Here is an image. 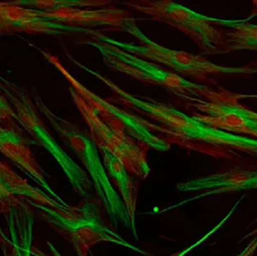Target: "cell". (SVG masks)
Returning <instances> with one entry per match:
<instances>
[{
  "instance_id": "6da1fadb",
  "label": "cell",
  "mask_w": 257,
  "mask_h": 256,
  "mask_svg": "<svg viewBox=\"0 0 257 256\" xmlns=\"http://www.w3.org/2000/svg\"><path fill=\"white\" fill-rule=\"evenodd\" d=\"M41 220L70 242L78 256H88L91 247L99 242H109L127 247L141 254L148 253L131 244L104 220L96 203L87 201L79 206L64 208L30 204Z\"/></svg>"
},
{
  "instance_id": "7a4b0ae2",
  "label": "cell",
  "mask_w": 257,
  "mask_h": 256,
  "mask_svg": "<svg viewBox=\"0 0 257 256\" xmlns=\"http://www.w3.org/2000/svg\"><path fill=\"white\" fill-rule=\"evenodd\" d=\"M128 34L138 39L139 44L125 43L109 38L104 35L94 36L100 41L119 47L121 49L137 56L154 62L160 65H166L170 71L197 80L199 82L213 83L216 86L215 77H248L257 74V60L238 66H225L214 64L202 55H196L185 51L174 50L163 47L149 40L138 27L132 28Z\"/></svg>"
},
{
  "instance_id": "3957f363",
  "label": "cell",
  "mask_w": 257,
  "mask_h": 256,
  "mask_svg": "<svg viewBox=\"0 0 257 256\" xmlns=\"http://www.w3.org/2000/svg\"><path fill=\"white\" fill-rule=\"evenodd\" d=\"M39 112L44 115L53 128L61 135L68 146L80 159L86 168L88 177L94 186L99 202L107 213L112 228L117 230L120 224L133 231L132 221L130 219L122 198L111 185L106 175L104 163L99 159L96 144L87 136L80 132L73 124L62 118L52 111L41 98H34Z\"/></svg>"
},
{
  "instance_id": "277c9868",
  "label": "cell",
  "mask_w": 257,
  "mask_h": 256,
  "mask_svg": "<svg viewBox=\"0 0 257 256\" xmlns=\"http://www.w3.org/2000/svg\"><path fill=\"white\" fill-rule=\"evenodd\" d=\"M4 97L15 112L18 123L24 127L40 145L49 152L60 166L77 195L88 199L94 187L88 173L83 170L59 145L38 114V109L24 88L2 79Z\"/></svg>"
},
{
  "instance_id": "5b68a950",
  "label": "cell",
  "mask_w": 257,
  "mask_h": 256,
  "mask_svg": "<svg viewBox=\"0 0 257 256\" xmlns=\"http://www.w3.org/2000/svg\"><path fill=\"white\" fill-rule=\"evenodd\" d=\"M83 43L99 50L105 65L111 71L125 74L147 84L164 87L173 92L178 98H205L213 90L212 86L198 84L186 79L169 69L128 53L96 37H92L83 41Z\"/></svg>"
},
{
  "instance_id": "8992f818",
  "label": "cell",
  "mask_w": 257,
  "mask_h": 256,
  "mask_svg": "<svg viewBox=\"0 0 257 256\" xmlns=\"http://www.w3.org/2000/svg\"><path fill=\"white\" fill-rule=\"evenodd\" d=\"M45 58L65 77L69 86L75 89L84 99L88 107L103 122L122 135L133 138L144 146L158 151H167L171 148V144L162 138V129L159 126H155L149 121L143 119L134 113L127 111L109 103L108 101L100 98L76 77L64 67L61 61L57 57L41 50Z\"/></svg>"
},
{
  "instance_id": "52a82bcc",
  "label": "cell",
  "mask_w": 257,
  "mask_h": 256,
  "mask_svg": "<svg viewBox=\"0 0 257 256\" xmlns=\"http://www.w3.org/2000/svg\"><path fill=\"white\" fill-rule=\"evenodd\" d=\"M18 6L37 10L40 15L57 23L87 30H124L136 26V20L125 9L107 6L109 1H13Z\"/></svg>"
},
{
  "instance_id": "ba28073f",
  "label": "cell",
  "mask_w": 257,
  "mask_h": 256,
  "mask_svg": "<svg viewBox=\"0 0 257 256\" xmlns=\"http://www.w3.org/2000/svg\"><path fill=\"white\" fill-rule=\"evenodd\" d=\"M125 5L184 33L196 43L201 55L225 54V32L218 25V18L202 15L168 0L135 1Z\"/></svg>"
},
{
  "instance_id": "9c48e42d",
  "label": "cell",
  "mask_w": 257,
  "mask_h": 256,
  "mask_svg": "<svg viewBox=\"0 0 257 256\" xmlns=\"http://www.w3.org/2000/svg\"><path fill=\"white\" fill-rule=\"evenodd\" d=\"M191 110V117L227 133L257 139V112L240 103L242 95L213 86L205 98H181Z\"/></svg>"
},
{
  "instance_id": "30bf717a",
  "label": "cell",
  "mask_w": 257,
  "mask_h": 256,
  "mask_svg": "<svg viewBox=\"0 0 257 256\" xmlns=\"http://www.w3.org/2000/svg\"><path fill=\"white\" fill-rule=\"evenodd\" d=\"M70 96L90 132L91 138L99 150H105L122 162L130 174L141 180L146 179L150 173L148 163V148L114 131L103 122L88 107L81 95L69 86Z\"/></svg>"
},
{
  "instance_id": "8fae6325",
  "label": "cell",
  "mask_w": 257,
  "mask_h": 256,
  "mask_svg": "<svg viewBox=\"0 0 257 256\" xmlns=\"http://www.w3.org/2000/svg\"><path fill=\"white\" fill-rule=\"evenodd\" d=\"M0 27L6 34L26 33L46 36L85 35L92 37L100 36L99 30H91L57 23L39 14L37 10L18 6L13 1L0 3Z\"/></svg>"
},
{
  "instance_id": "7c38bea8",
  "label": "cell",
  "mask_w": 257,
  "mask_h": 256,
  "mask_svg": "<svg viewBox=\"0 0 257 256\" xmlns=\"http://www.w3.org/2000/svg\"><path fill=\"white\" fill-rule=\"evenodd\" d=\"M177 189L181 192L202 191L200 195L181 204L212 195L256 189L257 165L236 166L227 170L191 179L185 183H178Z\"/></svg>"
},
{
  "instance_id": "4fadbf2b",
  "label": "cell",
  "mask_w": 257,
  "mask_h": 256,
  "mask_svg": "<svg viewBox=\"0 0 257 256\" xmlns=\"http://www.w3.org/2000/svg\"><path fill=\"white\" fill-rule=\"evenodd\" d=\"M15 118V112L12 115L2 118V121L4 120V121L9 122L0 128V150L2 153L18 165L35 183L44 188L53 198L66 206L68 204L65 203L48 185L44 171L33 156L32 151L25 141L20 128L13 121V119Z\"/></svg>"
},
{
  "instance_id": "5bb4252c",
  "label": "cell",
  "mask_w": 257,
  "mask_h": 256,
  "mask_svg": "<svg viewBox=\"0 0 257 256\" xmlns=\"http://www.w3.org/2000/svg\"><path fill=\"white\" fill-rule=\"evenodd\" d=\"M0 191L7 195L20 198L25 203L36 204L40 206H48L52 208H64L70 205H63L57 200L46 195L40 189L29 185L26 181L22 179L15 171L10 168L6 162H0Z\"/></svg>"
},
{
  "instance_id": "9a60e30c",
  "label": "cell",
  "mask_w": 257,
  "mask_h": 256,
  "mask_svg": "<svg viewBox=\"0 0 257 256\" xmlns=\"http://www.w3.org/2000/svg\"><path fill=\"white\" fill-rule=\"evenodd\" d=\"M102 155V162L105 168L110 175L114 183L117 186L119 191L120 196L123 200L128 212L130 219L133 226L134 236L138 239L136 225V212H137V203H138V189L135 186L133 181L130 177V173L126 169L124 165L112 154L105 150H99Z\"/></svg>"
},
{
  "instance_id": "2e32d148",
  "label": "cell",
  "mask_w": 257,
  "mask_h": 256,
  "mask_svg": "<svg viewBox=\"0 0 257 256\" xmlns=\"http://www.w3.org/2000/svg\"><path fill=\"white\" fill-rule=\"evenodd\" d=\"M218 25L225 32V53L237 51L257 53V25L242 20L218 18Z\"/></svg>"
},
{
  "instance_id": "e0dca14e",
  "label": "cell",
  "mask_w": 257,
  "mask_h": 256,
  "mask_svg": "<svg viewBox=\"0 0 257 256\" xmlns=\"http://www.w3.org/2000/svg\"><path fill=\"white\" fill-rule=\"evenodd\" d=\"M242 197L240 199V200H237V203L235 204L233 206H232V208H231V211L230 212H228L227 214H226V216L225 217H224V218L221 219V220L219 221V224H217L215 226L213 227L212 229H211L209 231H208L206 235H204V236H202V238L199 239L198 241H196L194 244L190 245V247H186V248H184V249H182V250L178 251V252H176L175 253H173V254H172V255L170 256H185L186 254H187L189 252H190V251L192 250V249H194V248H196L197 246H199V245L201 244V243H202L203 241H206L207 239L209 237V236H212L213 234H214V233L216 232V231H218V230L221 228V227L224 225V224L227 222L228 219L229 218H231V215H232V213H233L234 211H235V209L237 208V206H238V204L240 203V201L242 200Z\"/></svg>"
},
{
  "instance_id": "ac0fdd59",
  "label": "cell",
  "mask_w": 257,
  "mask_h": 256,
  "mask_svg": "<svg viewBox=\"0 0 257 256\" xmlns=\"http://www.w3.org/2000/svg\"><path fill=\"white\" fill-rule=\"evenodd\" d=\"M31 239H32V236H31V231H30L28 236H25L24 243L21 246H16L18 256H31V253H30V248L32 247L30 245Z\"/></svg>"
},
{
  "instance_id": "d6986e66",
  "label": "cell",
  "mask_w": 257,
  "mask_h": 256,
  "mask_svg": "<svg viewBox=\"0 0 257 256\" xmlns=\"http://www.w3.org/2000/svg\"><path fill=\"white\" fill-rule=\"evenodd\" d=\"M47 246L49 248V253H46L41 251V249H39L37 247H34L32 246L30 248V253L33 256H62L60 253H59V251L56 249V247L53 246L50 241H47Z\"/></svg>"
},
{
  "instance_id": "ffe728a7",
  "label": "cell",
  "mask_w": 257,
  "mask_h": 256,
  "mask_svg": "<svg viewBox=\"0 0 257 256\" xmlns=\"http://www.w3.org/2000/svg\"><path fill=\"white\" fill-rule=\"evenodd\" d=\"M257 250V235L252 239L250 242L248 243L243 250L241 251L236 256H252L254 252Z\"/></svg>"
},
{
  "instance_id": "44dd1931",
  "label": "cell",
  "mask_w": 257,
  "mask_h": 256,
  "mask_svg": "<svg viewBox=\"0 0 257 256\" xmlns=\"http://www.w3.org/2000/svg\"><path fill=\"white\" fill-rule=\"evenodd\" d=\"M242 98H246V99L256 101L257 102V95H242Z\"/></svg>"
},
{
  "instance_id": "7402d4cb",
  "label": "cell",
  "mask_w": 257,
  "mask_h": 256,
  "mask_svg": "<svg viewBox=\"0 0 257 256\" xmlns=\"http://www.w3.org/2000/svg\"><path fill=\"white\" fill-rule=\"evenodd\" d=\"M255 235H257V227H256V229H254V230H253V231H252V232L248 233V235H247V236H244V237H243V239L248 238V237H249V236H255Z\"/></svg>"
},
{
  "instance_id": "603a6c76",
  "label": "cell",
  "mask_w": 257,
  "mask_h": 256,
  "mask_svg": "<svg viewBox=\"0 0 257 256\" xmlns=\"http://www.w3.org/2000/svg\"><path fill=\"white\" fill-rule=\"evenodd\" d=\"M14 250H15V253H14V256H18V252H17V249H16V247L15 248H14Z\"/></svg>"
}]
</instances>
